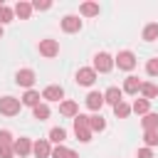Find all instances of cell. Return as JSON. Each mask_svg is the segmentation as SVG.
<instances>
[{
    "label": "cell",
    "instance_id": "obj_20",
    "mask_svg": "<svg viewBox=\"0 0 158 158\" xmlns=\"http://www.w3.org/2000/svg\"><path fill=\"white\" fill-rule=\"evenodd\" d=\"M141 37H143L146 42H153V40H158V22H148V25L143 27Z\"/></svg>",
    "mask_w": 158,
    "mask_h": 158
},
{
    "label": "cell",
    "instance_id": "obj_7",
    "mask_svg": "<svg viewBox=\"0 0 158 158\" xmlns=\"http://www.w3.org/2000/svg\"><path fill=\"white\" fill-rule=\"evenodd\" d=\"M42 99H44V101H62V99H64V89H62L59 84H49V86H44Z\"/></svg>",
    "mask_w": 158,
    "mask_h": 158
},
{
    "label": "cell",
    "instance_id": "obj_14",
    "mask_svg": "<svg viewBox=\"0 0 158 158\" xmlns=\"http://www.w3.org/2000/svg\"><path fill=\"white\" fill-rule=\"evenodd\" d=\"M121 91H123V94H138V91H141V81H138V77H126Z\"/></svg>",
    "mask_w": 158,
    "mask_h": 158
},
{
    "label": "cell",
    "instance_id": "obj_21",
    "mask_svg": "<svg viewBox=\"0 0 158 158\" xmlns=\"http://www.w3.org/2000/svg\"><path fill=\"white\" fill-rule=\"evenodd\" d=\"M141 123H143V131H158V114H146L143 118H141Z\"/></svg>",
    "mask_w": 158,
    "mask_h": 158
},
{
    "label": "cell",
    "instance_id": "obj_27",
    "mask_svg": "<svg viewBox=\"0 0 158 158\" xmlns=\"http://www.w3.org/2000/svg\"><path fill=\"white\" fill-rule=\"evenodd\" d=\"M12 17H15V12H12V7H7V5H2V7H0V25H7V22H12Z\"/></svg>",
    "mask_w": 158,
    "mask_h": 158
},
{
    "label": "cell",
    "instance_id": "obj_15",
    "mask_svg": "<svg viewBox=\"0 0 158 158\" xmlns=\"http://www.w3.org/2000/svg\"><path fill=\"white\" fill-rule=\"evenodd\" d=\"M40 99H42V94H40V91L27 89V91H25V96L20 99V104H25V106H32V109H35V106L40 104Z\"/></svg>",
    "mask_w": 158,
    "mask_h": 158
},
{
    "label": "cell",
    "instance_id": "obj_31",
    "mask_svg": "<svg viewBox=\"0 0 158 158\" xmlns=\"http://www.w3.org/2000/svg\"><path fill=\"white\" fill-rule=\"evenodd\" d=\"M49 7H52L49 0H35L32 2V10H49Z\"/></svg>",
    "mask_w": 158,
    "mask_h": 158
},
{
    "label": "cell",
    "instance_id": "obj_11",
    "mask_svg": "<svg viewBox=\"0 0 158 158\" xmlns=\"http://www.w3.org/2000/svg\"><path fill=\"white\" fill-rule=\"evenodd\" d=\"M118 101H123V91H121L118 86H109V89L104 91V104H111V106H116Z\"/></svg>",
    "mask_w": 158,
    "mask_h": 158
},
{
    "label": "cell",
    "instance_id": "obj_2",
    "mask_svg": "<svg viewBox=\"0 0 158 158\" xmlns=\"http://www.w3.org/2000/svg\"><path fill=\"white\" fill-rule=\"evenodd\" d=\"M20 99H15V96H2L0 99V114L2 116H15V114H20Z\"/></svg>",
    "mask_w": 158,
    "mask_h": 158
},
{
    "label": "cell",
    "instance_id": "obj_18",
    "mask_svg": "<svg viewBox=\"0 0 158 158\" xmlns=\"http://www.w3.org/2000/svg\"><path fill=\"white\" fill-rule=\"evenodd\" d=\"M141 94H143V99H146V101H151V99H156V96H158V86H156V84H151V81H141Z\"/></svg>",
    "mask_w": 158,
    "mask_h": 158
},
{
    "label": "cell",
    "instance_id": "obj_23",
    "mask_svg": "<svg viewBox=\"0 0 158 158\" xmlns=\"http://www.w3.org/2000/svg\"><path fill=\"white\" fill-rule=\"evenodd\" d=\"M148 109H151V101H146V99H136V101L131 104V111H136V114H141V116H146Z\"/></svg>",
    "mask_w": 158,
    "mask_h": 158
},
{
    "label": "cell",
    "instance_id": "obj_19",
    "mask_svg": "<svg viewBox=\"0 0 158 158\" xmlns=\"http://www.w3.org/2000/svg\"><path fill=\"white\" fill-rule=\"evenodd\" d=\"M49 114H52V111H49V106H47L44 101H40V104L32 109V116H35L37 121H47V118H49Z\"/></svg>",
    "mask_w": 158,
    "mask_h": 158
},
{
    "label": "cell",
    "instance_id": "obj_9",
    "mask_svg": "<svg viewBox=\"0 0 158 158\" xmlns=\"http://www.w3.org/2000/svg\"><path fill=\"white\" fill-rule=\"evenodd\" d=\"M62 30L64 32H79L81 30V20H79V15H64L62 17Z\"/></svg>",
    "mask_w": 158,
    "mask_h": 158
},
{
    "label": "cell",
    "instance_id": "obj_12",
    "mask_svg": "<svg viewBox=\"0 0 158 158\" xmlns=\"http://www.w3.org/2000/svg\"><path fill=\"white\" fill-rule=\"evenodd\" d=\"M86 106H89L94 114H99V109L104 106V91H89V96H86Z\"/></svg>",
    "mask_w": 158,
    "mask_h": 158
},
{
    "label": "cell",
    "instance_id": "obj_24",
    "mask_svg": "<svg viewBox=\"0 0 158 158\" xmlns=\"http://www.w3.org/2000/svg\"><path fill=\"white\" fill-rule=\"evenodd\" d=\"M64 138H67V131L57 126V128H52V131H49V138H47V141H52V143L62 146V143H64Z\"/></svg>",
    "mask_w": 158,
    "mask_h": 158
},
{
    "label": "cell",
    "instance_id": "obj_10",
    "mask_svg": "<svg viewBox=\"0 0 158 158\" xmlns=\"http://www.w3.org/2000/svg\"><path fill=\"white\" fill-rule=\"evenodd\" d=\"M12 151H15V156L25 158V156L32 153V141H30V138H17V141L12 143Z\"/></svg>",
    "mask_w": 158,
    "mask_h": 158
},
{
    "label": "cell",
    "instance_id": "obj_26",
    "mask_svg": "<svg viewBox=\"0 0 158 158\" xmlns=\"http://www.w3.org/2000/svg\"><path fill=\"white\" fill-rule=\"evenodd\" d=\"M143 143H146V148L158 146V131H146L143 133Z\"/></svg>",
    "mask_w": 158,
    "mask_h": 158
},
{
    "label": "cell",
    "instance_id": "obj_32",
    "mask_svg": "<svg viewBox=\"0 0 158 158\" xmlns=\"http://www.w3.org/2000/svg\"><path fill=\"white\" fill-rule=\"evenodd\" d=\"M67 153H69V148H64V146L52 148V158H67Z\"/></svg>",
    "mask_w": 158,
    "mask_h": 158
},
{
    "label": "cell",
    "instance_id": "obj_33",
    "mask_svg": "<svg viewBox=\"0 0 158 158\" xmlns=\"http://www.w3.org/2000/svg\"><path fill=\"white\" fill-rule=\"evenodd\" d=\"M12 156H15L12 146H0V158H12Z\"/></svg>",
    "mask_w": 158,
    "mask_h": 158
},
{
    "label": "cell",
    "instance_id": "obj_29",
    "mask_svg": "<svg viewBox=\"0 0 158 158\" xmlns=\"http://www.w3.org/2000/svg\"><path fill=\"white\" fill-rule=\"evenodd\" d=\"M146 72H148L151 77H158V57H153V59L146 62Z\"/></svg>",
    "mask_w": 158,
    "mask_h": 158
},
{
    "label": "cell",
    "instance_id": "obj_30",
    "mask_svg": "<svg viewBox=\"0 0 158 158\" xmlns=\"http://www.w3.org/2000/svg\"><path fill=\"white\" fill-rule=\"evenodd\" d=\"M12 143H15V141H12V133L2 128V131H0V146H12Z\"/></svg>",
    "mask_w": 158,
    "mask_h": 158
},
{
    "label": "cell",
    "instance_id": "obj_22",
    "mask_svg": "<svg viewBox=\"0 0 158 158\" xmlns=\"http://www.w3.org/2000/svg\"><path fill=\"white\" fill-rule=\"evenodd\" d=\"M79 15H81V17H94V15H99V2H81Z\"/></svg>",
    "mask_w": 158,
    "mask_h": 158
},
{
    "label": "cell",
    "instance_id": "obj_5",
    "mask_svg": "<svg viewBox=\"0 0 158 158\" xmlns=\"http://www.w3.org/2000/svg\"><path fill=\"white\" fill-rule=\"evenodd\" d=\"M15 84H17V86H25V89H32V84H35V72H32V69H17Z\"/></svg>",
    "mask_w": 158,
    "mask_h": 158
},
{
    "label": "cell",
    "instance_id": "obj_36",
    "mask_svg": "<svg viewBox=\"0 0 158 158\" xmlns=\"http://www.w3.org/2000/svg\"><path fill=\"white\" fill-rule=\"evenodd\" d=\"M0 37H2V25H0Z\"/></svg>",
    "mask_w": 158,
    "mask_h": 158
},
{
    "label": "cell",
    "instance_id": "obj_4",
    "mask_svg": "<svg viewBox=\"0 0 158 158\" xmlns=\"http://www.w3.org/2000/svg\"><path fill=\"white\" fill-rule=\"evenodd\" d=\"M40 54L42 57H47V59H52V57H57L59 54V42L57 40H40Z\"/></svg>",
    "mask_w": 158,
    "mask_h": 158
},
{
    "label": "cell",
    "instance_id": "obj_3",
    "mask_svg": "<svg viewBox=\"0 0 158 158\" xmlns=\"http://www.w3.org/2000/svg\"><path fill=\"white\" fill-rule=\"evenodd\" d=\"M114 64H116L118 69H126V72H131V69L136 67V54H133V52H128V49H123V52H118V54H116Z\"/></svg>",
    "mask_w": 158,
    "mask_h": 158
},
{
    "label": "cell",
    "instance_id": "obj_13",
    "mask_svg": "<svg viewBox=\"0 0 158 158\" xmlns=\"http://www.w3.org/2000/svg\"><path fill=\"white\" fill-rule=\"evenodd\" d=\"M12 12H15L20 20H30V15H32V2H27V0H20V2L12 7Z\"/></svg>",
    "mask_w": 158,
    "mask_h": 158
},
{
    "label": "cell",
    "instance_id": "obj_34",
    "mask_svg": "<svg viewBox=\"0 0 158 158\" xmlns=\"http://www.w3.org/2000/svg\"><path fill=\"white\" fill-rule=\"evenodd\" d=\"M138 158H153V151L143 146V148H138Z\"/></svg>",
    "mask_w": 158,
    "mask_h": 158
},
{
    "label": "cell",
    "instance_id": "obj_35",
    "mask_svg": "<svg viewBox=\"0 0 158 158\" xmlns=\"http://www.w3.org/2000/svg\"><path fill=\"white\" fill-rule=\"evenodd\" d=\"M67 158H79V153H74V151H69V153H67Z\"/></svg>",
    "mask_w": 158,
    "mask_h": 158
},
{
    "label": "cell",
    "instance_id": "obj_6",
    "mask_svg": "<svg viewBox=\"0 0 158 158\" xmlns=\"http://www.w3.org/2000/svg\"><path fill=\"white\" fill-rule=\"evenodd\" d=\"M96 81V72L91 69V67H81L79 72H77V84H81V86H91Z\"/></svg>",
    "mask_w": 158,
    "mask_h": 158
},
{
    "label": "cell",
    "instance_id": "obj_28",
    "mask_svg": "<svg viewBox=\"0 0 158 158\" xmlns=\"http://www.w3.org/2000/svg\"><path fill=\"white\" fill-rule=\"evenodd\" d=\"M74 133H77V138H79L81 143H89V141H91V131H89V126H81V128H74Z\"/></svg>",
    "mask_w": 158,
    "mask_h": 158
},
{
    "label": "cell",
    "instance_id": "obj_8",
    "mask_svg": "<svg viewBox=\"0 0 158 158\" xmlns=\"http://www.w3.org/2000/svg\"><path fill=\"white\" fill-rule=\"evenodd\" d=\"M32 153H35L37 158H49V156H52V143H49L47 138H40V141L32 143Z\"/></svg>",
    "mask_w": 158,
    "mask_h": 158
},
{
    "label": "cell",
    "instance_id": "obj_25",
    "mask_svg": "<svg viewBox=\"0 0 158 158\" xmlns=\"http://www.w3.org/2000/svg\"><path fill=\"white\" fill-rule=\"evenodd\" d=\"M114 114H116V118H126V116L131 114V104H126V101H118V104L114 106Z\"/></svg>",
    "mask_w": 158,
    "mask_h": 158
},
{
    "label": "cell",
    "instance_id": "obj_16",
    "mask_svg": "<svg viewBox=\"0 0 158 158\" xmlns=\"http://www.w3.org/2000/svg\"><path fill=\"white\" fill-rule=\"evenodd\" d=\"M59 114H62V116H72V118H74V116L79 114L77 101H69V99H67V101H62V104H59Z\"/></svg>",
    "mask_w": 158,
    "mask_h": 158
},
{
    "label": "cell",
    "instance_id": "obj_17",
    "mask_svg": "<svg viewBox=\"0 0 158 158\" xmlns=\"http://www.w3.org/2000/svg\"><path fill=\"white\" fill-rule=\"evenodd\" d=\"M104 128H106V118L101 114H91L89 116V131L94 133V131H104Z\"/></svg>",
    "mask_w": 158,
    "mask_h": 158
},
{
    "label": "cell",
    "instance_id": "obj_1",
    "mask_svg": "<svg viewBox=\"0 0 158 158\" xmlns=\"http://www.w3.org/2000/svg\"><path fill=\"white\" fill-rule=\"evenodd\" d=\"M91 69H94V72H101V74L111 72V69H114V57H111L109 52H96V54H94Z\"/></svg>",
    "mask_w": 158,
    "mask_h": 158
}]
</instances>
